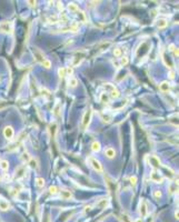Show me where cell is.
<instances>
[{
	"instance_id": "cell-1",
	"label": "cell",
	"mask_w": 179,
	"mask_h": 222,
	"mask_svg": "<svg viewBox=\"0 0 179 222\" xmlns=\"http://www.w3.org/2000/svg\"><path fill=\"white\" fill-rule=\"evenodd\" d=\"M104 89H105L106 91H109V93L111 94L112 98H118V97L120 96V93L117 90V88H116L114 85H111V83H105V85H104Z\"/></svg>"
},
{
	"instance_id": "cell-2",
	"label": "cell",
	"mask_w": 179,
	"mask_h": 222,
	"mask_svg": "<svg viewBox=\"0 0 179 222\" xmlns=\"http://www.w3.org/2000/svg\"><path fill=\"white\" fill-rule=\"evenodd\" d=\"M88 161H89V163H90V165L93 167V169L96 170V171H98V172H102V167H101V163L96 159V158H93V157H90L89 159H88Z\"/></svg>"
},
{
	"instance_id": "cell-3",
	"label": "cell",
	"mask_w": 179,
	"mask_h": 222,
	"mask_svg": "<svg viewBox=\"0 0 179 222\" xmlns=\"http://www.w3.org/2000/svg\"><path fill=\"white\" fill-rule=\"evenodd\" d=\"M91 115H93V110H91V109L87 110L86 112H85V115H84V118H82V127H84V128H86L87 126L90 123V120H91Z\"/></svg>"
},
{
	"instance_id": "cell-4",
	"label": "cell",
	"mask_w": 179,
	"mask_h": 222,
	"mask_svg": "<svg viewBox=\"0 0 179 222\" xmlns=\"http://www.w3.org/2000/svg\"><path fill=\"white\" fill-rule=\"evenodd\" d=\"M32 53H34V57H35V59H36L39 64H43V61H45V56H43V53L39 50L38 48H34Z\"/></svg>"
},
{
	"instance_id": "cell-5",
	"label": "cell",
	"mask_w": 179,
	"mask_h": 222,
	"mask_svg": "<svg viewBox=\"0 0 179 222\" xmlns=\"http://www.w3.org/2000/svg\"><path fill=\"white\" fill-rule=\"evenodd\" d=\"M139 212H140V215L143 218H146L147 214H148V209H147V203L146 201H140L139 203Z\"/></svg>"
},
{
	"instance_id": "cell-6",
	"label": "cell",
	"mask_w": 179,
	"mask_h": 222,
	"mask_svg": "<svg viewBox=\"0 0 179 222\" xmlns=\"http://www.w3.org/2000/svg\"><path fill=\"white\" fill-rule=\"evenodd\" d=\"M150 179L152 180L154 182H157V183H163V181H164L163 176H161V174H159L156 170H154V171L150 173Z\"/></svg>"
},
{
	"instance_id": "cell-7",
	"label": "cell",
	"mask_w": 179,
	"mask_h": 222,
	"mask_svg": "<svg viewBox=\"0 0 179 222\" xmlns=\"http://www.w3.org/2000/svg\"><path fill=\"white\" fill-rule=\"evenodd\" d=\"M86 57V51H78L77 53H76V56H75V61H73V66H77L79 65L81 61H82V59Z\"/></svg>"
},
{
	"instance_id": "cell-8",
	"label": "cell",
	"mask_w": 179,
	"mask_h": 222,
	"mask_svg": "<svg viewBox=\"0 0 179 222\" xmlns=\"http://www.w3.org/2000/svg\"><path fill=\"white\" fill-rule=\"evenodd\" d=\"M0 29H1L2 31L7 32V33H11V32H12V23H11V22H9V21L3 22V23H1Z\"/></svg>"
},
{
	"instance_id": "cell-9",
	"label": "cell",
	"mask_w": 179,
	"mask_h": 222,
	"mask_svg": "<svg viewBox=\"0 0 179 222\" xmlns=\"http://www.w3.org/2000/svg\"><path fill=\"white\" fill-rule=\"evenodd\" d=\"M3 136H5V138L8 139V140H11L12 137H14V129H12V127L7 126V127L3 129Z\"/></svg>"
},
{
	"instance_id": "cell-10",
	"label": "cell",
	"mask_w": 179,
	"mask_h": 222,
	"mask_svg": "<svg viewBox=\"0 0 179 222\" xmlns=\"http://www.w3.org/2000/svg\"><path fill=\"white\" fill-rule=\"evenodd\" d=\"M149 162H150V165L155 168V169H159V168H161V163H160V160L158 159L157 157H150L149 158Z\"/></svg>"
},
{
	"instance_id": "cell-11",
	"label": "cell",
	"mask_w": 179,
	"mask_h": 222,
	"mask_svg": "<svg viewBox=\"0 0 179 222\" xmlns=\"http://www.w3.org/2000/svg\"><path fill=\"white\" fill-rule=\"evenodd\" d=\"M10 208V204L7 200H5L3 198H0V210L1 211H7Z\"/></svg>"
},
{
	"instance_id": "cell-12",
	"label": "cell",
	"mask_w": 179,
	"mask_h": 222,
	"mask_svg": "<svg viewBox=\"0 0 179 222\" xmlns=\"http://www.w3.org/2000/svg\"><path fill=\"white\" fill-rule=\"evenodd\" d=\"M159 89L163 91V92H168L170 90V83L168 81H163L160 85H159Z\"/></svg>"
},
{
	"instance_id": "cell-13",
	"label": "cell",
	"mask_w": 179,
	"mask_h": 222,
	"mask_svg": "<svg viewBox=\"0 0 179 222\" xmlns=\"http://www.w3.org/2000/svg\"><path fill=\"white\" fill-rule=\"evenodd\" d=\"M25 173H26V168L25 167H19L16 170V176L14 177H16V179H20L25 176Z\"/></svg>"
},
{
	"instance_id": "cell-14",
	"label": "cell",
	"mask_w": 179,
	"mask_h": 222,
	"mask_svg": "<svg viewBox=\"0 0 179 222\" xmlns=\"http://www.w3.org/2000/svg\"><path fill=\"white\" fill-rule=\"evenodd\" d=\"M105 154H106V157L109 158V159H112V158H115L116 156V151L115 149H112V148H107V149L105 150Z\"/></svg>"
},
{
	"instance_id": "cell-15",
	"label": "cell",
	"mask_w": 179,
	"mask_h": 222,
	"mask_svg": "<svg viewBox=\"0 0 179 222\" xmlns=\"http://www.w3.org/2000/svg\"><path fill=\"white\" fill-rule=\"evenodd\" d=\"M28 165L29 167L32 168V169H38V168H39L38 161H37V159H35V158H30V160L28 161Z\"/></svg>"
},
{
	"instance_id": "cell-16",
	"label": "cell",
	"mask_w": 179,
	"mask_h": 222,
	"mask_svg": "<svg viewBox=\"0 0 179 222\" xmlns=\"http://www.w3.org/2000/svg\"><path fill=\"white\" fill-rule=\"evenodd\" d=\"M68 10H69L70 12H78L79 8H78V6H77L76 3L71 2V3H69V5H68Z\"/></svg>"
},
{
	"instance_id": "cell-17",
	"label": "cell",
	"mask_w": 179,
	"mask_h": 222,
	"mask_svg": "<svg viewBox=\"0 0 179 222\" xmlns=\"http://www.w3.org/2000/svg\"><path fill=\"white\" fill-rule=\"evenodd\" d=\"M60 195H61L62 199H70L71 198V192L67 191V190H61L60 191Z\"/></svg>"
},
{
	"instance_id": "cell-18",
	"label": "cell",
	"mask_w": 179,
	"mask_h": 222,
	"mask_svg": "<svg viewBox=\"0 0 179 222\" xmlns=\"http://www.w3.org/2000/svg\"><path fill=\"white\" fill-rule=\"evenodd\" d=\"M167 25H168V22H167L166 19H159L157 21V27L159 29L165 28V27H167Z\"/></svg>"
},
{
	"instance_id": "cell-19",
	"label": "cell",
	"mask_w": 179,
	"mask_h": 222,
	"mask_svg": "<svg viewBox=\"0 0 179 222\" xmlns=\"http://www.w3.org/2000/svg\"><path fill=\"white\" fill-rule=\"evenodd\" d=\"M91 150H93V152H99V151H100V143H99L98 141L93 142V144H91Z\"/></svg>"
},
{
	"instance_id": "cell-20",
	"label": "cell",
	"mask_w": 179,
	"mask_h": 222,
	"mask_svg": "<svg viewBox=\"0 0 179 222\" xmlns=\"http://www.w3.org/2000/svg\"><path fill=\"white\" fill-rule=\"evenodd\" d=\"M108 204H109V200H107V199H102L100 202H98V203H97V206L101 209L106 208Z\"/></svg>"
},
{
	"instance_id": "cell-21",
	"label": "cell",
	"mask_w": 179,
	"mask_h": 222,
	"mask_svg": "<svg viewBox=\"0 0 179 222\" xmlns=\"http://www.w3.org/2000/svg\"><path fill=\"white\" fill-rule=\"evenodd\" d=\"M161 168L166 171V176H167V177H169V178H172V177H174V171H172L170 168H167V167H164V165H161Z\"/></svg>"
},
{
	"instance_id": "cell-22",
	"label": "cell",
	"mask_w": 179,
	"mask_h": 222,
	"mask_svg": "<svg viewBox=\"0 0 179 222\" xmlns=\"http://www.w3.org/2000/svg\"><path fill=\"white\" fill-rule=\"evenodd\" d=\"M100 101L102 102V103H109V102H110V100H109V97H108L107 93H101Z\"/></svg>"
},
{
	"instance_id": "cell-23",
	"label": "cell",
	"mask_w": 179,
	"mask_h": 222,
	"mask_svg": "<svg viewBox=\"0 0 179 222\" xmlns=\"http://www.w3.org/2000/svg\"><path fill=\"white\" fill-rule=\"evenodd\" d=\"M0 168L2 169V170H8L9 169V163H8V161H6V160H1L0 161Z\"/></svg>"
},
{
	"instance_id": "cell-24",
	"label": "cell",
	"mask_w": 179,
	"mask_h": 222,
	"mask_svg": "<svg viewBox=\"0 0 179 222\" xmlns=\"http://www.w3.org/2000/svg\"><path fill=\"white\" fill-rule=\"evenodd\" d=\"M78 85V80L76 78H70L69 79V86L72 87V88H75V87H77Z\"/></svg>"
},
{
	"instance_id": "cell-25",
	"label": "cell",
	"mask_w": 179,
	"mask_h": 222,
	"mask_svg": "<svg viewBox=\"0 0 179 222\" xmlns=\"http://www.w3.org/2000/svg\"><path fill=\"white\" fill-rule=\"evenodd\" d=\"M36 184L38 186H45V180H43V178H37L36 179Z\"/></svg>"
},
{
	"instance_id": "cell-26",
	"label": "cell",
	"mask_w": 179,
	"mask_h": 222,
	"mask_svg": "<svg viewBox=\"0 0 179 222\" xmlns=\"http://www.w3.org/2000/svg\"><path fill=\"white\" fill-rule=\"evenodd\" d=\"M41 65H43L46 69H49V68L51 67V61L50 60H48V59H45V61H43Z\"/></svg>"
},
{
	"instance_id": "cell-27",
	"label": "cell",
	"mask_w": 179,
	"mask_h": 222,
	"mask_svg": "<svg viewBox=\"0 0 179 222\" xmlns=\"http://www.w3.org/2000/svg\"><path fill=\"white\" fill-rule=\"evenodd\" d=\"M120 65L123 66V67L128 65V58L126 57V56H125V57H121V58H120Z\"/></svg>"
},
{
	"instance_id": "cell-28",
	"label": "cell",
	"mask_w": 179,
	"mask_h": 222,
	"mask_svg": "<svg viewBox=\"0 0 179 222\" xmlns=\"http://www.w3.org/2000/svg\"><path fill=\"white\" fill-rule=\"evenodd\" d=\"M58 192V188L56 186H51L49 188V193L50 194H56Z\"/></svg>"
},
{
	"instance_id": "cell-29",
	"label": "cell",
	"mask_w": 179,
	"mask_h": 222,
	"mask_svg": "<svg viewBox=\"0 0 179 222\" xmlns=\"http://www.w3.org/2000/svg\"><path fill=\"white\" fill-rule=\"evenodd\" d=\"M114 55H115V57H121L122 55V51L120 48H116L115 50H114Z\"/></svg>"
},
{
	"instance_id": "cell-30",
	"label": "cell",
	"mask_w": 179,
	"mask_h": 222,
	"mask_svg": "<svg viewBox=\"0 0 179 222\" xmlns=\"http://www.w3.org/2000/svg\"><path fill=\"white\" fill-rule=\"evenodd\" d=\"M58 74H59L60 78H64V76H66V69H64V68H60V69L58 70Z\"/></svg>"
},
{
	"instance_id": "cell-31",
	"label": "cell",
	"mask_w": 179,
	"mask_h": 222,
	"mask_svg": "<svg viewBox=\"0 0 179 222\" xmlns=\"http://www.w3.org/2000/svg\"><path fill=\"white\" fill-rule=\"evenodd\" d=\"M56 130H57V124L56 123H53V124H51L50 126V131H51V135L55 137V133H56Z\"/></svg>"
},
{
	"instance_id": "cell-32",
	"label": "cell",
	"mask_w": 179,
	"mask_h": 222,
	"mask_svg": "<svg viewBox=\"0 0 179 222\" xmlns=\"http://www.w3.org/2000/svg\"><path fill=\"white\" fill-rule=\"evenodd\" d=\"M129 181H130V184H131V186H136V183H137V177H135V176L130 177Z\"/></svg>"
},
{
	"instance_id": "cell-33",
	"label": "cell",
	"mask_w": 179,
	"mask_h": 222,
	"mask_svg": "<svg viewBox=\"0 0 179 222\" xmlns=\"http://www.w3.org/2000/svg\"><path fill=\"white\" fill-rule=\"evenodd\" d=\"M72 72H73V68H72V67L66 68V76H71Z\"/></svg>"
},
{
	"instance_id": "cell-34",
	"label": "cell",
	"mask_w": 179,
	"mask_h": 222,
	"mask_svg": "<svg viewBox=\"0 0 179 222\" xmlns=\"http://www.w3.org/2000/svg\"><path fill=\"white\" fill-rule=\"evenodd\" d=\"M40 92H41V94H43V97H47V98L50 96V92H49L48 90H46V89H41V90H40Z\"/></svg>"
},
{
	"instance_id": "cell-35",
	"label": "cell",
	"mask_w": 179,
	"mask_h": 222,
	"mask_svg": "<svg viewBox=\"0 0 179 222\" xmlns=\"http://www.w3.org/2000/svg\"><path fill=\"white\" fill-rule=\"evenodd\" d=\"M154 197H155V198H157V199H159V198L161 197V191H159V190H155V191H154Z\"/></svg>"
},
{
	"instance_id": "cell-36",
	"label": "cell",
	"mask_w": 179,
	"mask_h": 222,
	"mask_svg": "<svg viewBox=\"0 0 179 222\" xmlns=\"http://www.w3.org/2000/svg\"><path fill=\"white\" fill-rule=\"evenodd\" d=\"M121 220H122V222H131L130 221V219H129V217H127L126 214L121 215Z\"/></svg>"
},
{
	"instance_id": "cell-37",
	"label": "cell",
	"mask_w": 179,
	"mask_h": 222,
	"mask_svg": "<svg viewBox=\"0 0 179 222\" xmlns=\"http://www.w3.org/2000/svg\"><path fill=\"white\" fill-rule=\"evenodd\" d=\"M57 21H58L57 17H50V18H49V22H50V23H56Z\"/></svg>"
},
{
	"instance_id": "cell-38",
	"label": "cell",
	"mask_w": 179,
	"mask_h": 222,
	"mask_svg": "<svg viewBox=\"0 0 179 222\" xmlns=\"http://www.w3.org/2000/svg\"><path fill=\"white\" fill-rule=\"evenodd\" d=\"M78 16H80V17H81V20H82V21H86V17H85V14H84V12H82V11H80V10H79V11H78Z\"/></svg>"
},
{
	"instance_id": "cell-39",
	"label": "cell",
	"mask_w": 179,
	"mask_h": 222,
	"mask_svg": "<svg viewBox=\"0 0 179 222\" xmlns=\"http://www.w3.org/2000/svg\"><path fill=\"white\" fill-rule=\"evenodd\" d=\"M22 159H25V160H27V161L30 160V157H29L28 152H25V153L22 154Z\"/></svg>"
},
{
	"instance_id": "cell-40",
	"label": "cell",
	"mask_w": 179,
	"mask_h": 222,
	"mask_svg": "<svg viewBox=\"0 0 179 222\" xmlns=\"http://www.w3.org/2000/svg\"><path fill=\"white\" fill-rule=\"evenodd\" d=\"M172 52H174V55H175V57H178V55H179V52H178V48H174L172 49Z\"/></svg>"
},
{
	"instance_id": "cell-41",
	"label": "cell",
	"mask_w": 179,
	"mask_h": 222,
	"mask_svg": "<svg viewBox=\"0 0 179 222\" xmlns=\"http://www.w3.org/2000/svg\"><path fill=\"white\" fill-rule=\"evenodd\" d=\"M57 5H58V9H59L60 11H62V9H64V6H62V3H61L60 1H58Z\"/></svg>"
},
{
	"instance_id": "cell-42",
	"label": "cell",
	"mask_w": 179,
	"mask_h": 222,
	"mask_svg": "<svg viewBox=\"0 0 179 222\" xmlns=\"http://www.w3.org/2000/svg\"><path fill=\"white\" fill-rule=\"evenodd\" d=\"M43 222H50V218H49V214H46L45 219H43Z\"/></svg>"
},
{
	"instance_id": "cell-43",
	"label": "cell",
	"mask_w": 179,
	"mask_h": 222,
	"mask_svg": "<svg viewBox=\"0 0 179 222\" xmlns=\"http://www.w3.org/2000/svg\"><path fill=\"white\" fill-rule=\"evenodd\" d=\"M28 3H30V6H36V1H28Z\"/></svg>"
},
{
	"instance_id": "cell-44",
	"label": "cell",
	"mask_w": 179,
	"mask_h": 222,
	"mask_svg": "<svg viewBox=\"0 0 179 222\" xmlns=\"http://www.w3.org/2000/svg\"><path fill=\"white\" fill-rule=\"evenodd\" d=\"M169 77H170V79H174V78H175V72H174V71L170 72V74H169Z\"/></svg>"
},
{
	"instance_id": "cell-45",
	"label": "cell",
	"mask_w": 179,
	"mask_h": 222,
	"mask_svg": "<svg viewBox=\"0 0 179 222\" xmlns=\"http://www.w3.org/2000/svg\"><path fill=\"white\" fill-rule=\"evenodd\" d=\"M175 219H177V220H178V210L175 212Z\"/></svg>"
},
{
	"instance_id": "cell-46",
	"label": "cell",
	"mask_w": 179,
	"mask_h": 222,
	"mask_svg": "<svg viewBox=\"0 0 179 222\" xmlns=\"http://www.w3.org/2000/svg\"><path fill=\"white\" fill-rule=\"evenodd\" d=\"M136 222H143V219H141V218H140V219H137V220H136Z\"/></svg>"
}]
</instances>
